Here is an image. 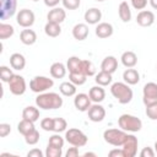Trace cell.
<instances>
[{
  "label": "cell",
  "instance_id": "6da1fadb",
  "mask_svg": "<svg viewBox=\"0 0 157 157\" xmlns=\"http://www.w3.org/2000/svg\"><path fill=\"white\" fill-rule=\"evenodd\" d=\"M36 104L42 109H59L63 105V98L55 92H43L36 98Z\"/></svg>",
  "mask_w": 157,
  "mask_h": 157
},
{
  "label": "cell",
  "instance_id": "7a4b0ae2",
  "mask_svg": "<svg viewBox=\"0 0 157 157\" xmlns=\"http://www.w3.org/2000/svg\"><path fill=\"white\" fill-rule=\"evenodd\" d=\"M110 93L120 104H128L132 99V90L126 82H114L110 86Z\"/></svg>",
  "mask_w": 157,
  "mask_h": 157
},
{
  "label": "cell",
  "instance_id": "3957f363",
  "mask_svg": "<svg viewBox=\"0 0 157 157\" xmlns=\"http://www.w3.org/2000/svg\"><path fill=\"white\" fill-rule=\"evenodd\" d=\"M118 125L120 129L124 131H130V132H136L140 131L142 128V121L131 114H121L118 119Z\"/></svg>",
  "mask_w": 157,
  "mask_h": 157
},
{
  "label": "cell",
  "instance_id": "277c9868",
  "mask_svg": "<svg viewBox=\"0 0 157 157\" xmlns=\"http://www.w3.org/2000/svg\"><path fill=\"white\" fill-rule=\"evenodd\" d=\"M128 137L126 131H124L123 129H108L103 132V139L107 144L113 145V146H123V144L125 142Z\"/></svg>",
  "mask_w": 157,
  "mask_h": 157
},
{
  "label": "cell",
  "instance_id": "5b68a950",
  "mask_svg": "<svg viewBox=\"0 0 157 157\" xmlns=\"http://www.w3.org/2000/svg\"><path fill=\"white\" fill-rule=\"evenodd\" d=\"M65 140L72 145V146H76V147H82L87 144L88 141V137L86 136V134H83L80 129H76V128H71L69 129L66 132H65Z\"/></svg>",
  "mask_w": 157,
  "mask_h": 157
},
{
  "label": "cell",
  "instance_id": "8992f818",
  "mask_svg": "<svg viewBox=\"0 0 157 157\" xmlns=\"http://www.w3.org/2000/svg\"><path fill=\"white\" fill-rule=\"evenodd\" d=\"M53 85L54 81L47 76H34L29 82V88L36 93H43L47 90L52 88Z\"/></svg>",
  "mask_w": 157,
  "mask_h": 157
},
{
  "label": "cell",
  "instance_id": "52a82bcc",
  "mask_svg": "<svg viewBox=\"0 0 157 157\" xmlns=\"http://www.w3.org/2000/svg\"><path fill=\"white\" fill-rule=\"evenodd\" d=\"M142 102L145 105H150L157 102V83L147 82L142 90Z\"/></svg>",
  "mask_w": 157,
  "mask_h": 157
},
{
  "label": "cell",
  "instance_id": "ba28073f",
  "mask_svg": "<svg viewBox=\"0 0 157 157\" xmlns=\"http://www.w3.org/2000/svg\"><path fill=\"white\" fill-rule=\"evenodd\" d=\"M34 20H36V16H34V12L29 9H22L17 12V16H16V22L18 26L23 27V28H29L33 23H34Z\"/></svg>",
  "mask_w": 157,
  "mask_h": 157
},
{
  "label": "cell",
  "instance_id": "9c48e42d",
  "mask_svg": "<svg viewBox=\"0 0 157 157\" xmlns=\"http://www.w3.org/2000/svg\"><path fill=\"white\" fill-rule=\"evenodd\" d=\"M7 83H9L10 92L15 96H21L26 91V81L21 75H13Z\"/></svg>",
  "mask_w": 157,
  "mask_h": 157
},
{
  "label": "cell",
  "instance_id": "30bf717a",
  "mask_svg": "<svg viewBox=\"0 0 157 157\" xmlns=\"http://www.w3.org/2000/svg\"><path fill=\"white\" fill-rule=\"evenodd\" d=\"M17 0H0V17L1 20H7L16 13Z\"/></svg>",
  "mask_w": 157,
  "mask_h": 157
},
{
  "label": "cell",
  "instance_id": "8fae6325",
  "mask_svg": "<svg viewBox=\"0 0 157 157\" xmlns=\"http://www.w3.org/2000/svg\"><path fill=\"white\" fill-rule=\"evenodd\" d=\"M137 146H139V141H137V137L134 136V135H129L128 134V137L125 140V142L123 144V151H124V155L125 157H135L136 153H137Z\"/></svg>",
  "mask_w": 157,
  "mask_h": 157
},
{
  "label": "cell",
  "instance_id": "7c38bea8",
  "mask_svg": "<svg viewBox=\"0 0 157 157\" xmlns=\"http://www.w3.org/2000/svg\"><path fill=\"white\" fill-rule=\"evenodd\" d=\"M87 113H88V119L93 123H99L105 118V109L99 103H94L93 105H91Z\"/></svg>",
  "mask_w": 157,
  "mask_h": 157
},
{
  "label": "cell",
  "instance_id": "4fadbf2b",
  "mask_svg": "<svg viewBox=\"0 0 157 157\" xmlns=\"http://www.w3.org/2000/svg\"><path fill=\"white\" fill-rule=\"evenodd\" d=\"M91 98L86 93H78L74 98V105L80 112H87L91 107Z\"/></svg>",
  "mask_w": 157,
  "mask_h": 157
},
{
  "label": "cell",
  "instance_id": "5bb4252c",
  "mask_svg": "<svg viewBox=\"0 0 157 157\" xmlns=\"http://www.w3.org/2000/svg\"><path fill=\"white\" fill-rule=\"evenodd\" d=\"M136 22L141 27H150L155 22V13L148 10H141L136 16Z\"/></svg>",
  "mask_w": 157,
  "mask_h": 157
},
{
  "label": "cell",
  "instance_id": "9a60e30c",
  "mask_svg": "<svg viewBox=\"0 0 157 157\" xmlns=\"http://www.w3.org/2000/svg\"><path fill=\"white\" fill-rule=\"evenodd\" d=\"M65 17H66V12L61 7H53L47 15L48 22H54V23H59V25L65 20Z\"/></svg>",
  "mask_w": 157,
  "mask_h": 157
},
{
  "label": "cell",
  "instance_id": "2e32d148",
  "mask_svg": "<svg viewBox=\"0 0 157 157\" xmlns=\"http://www.w3.org/2000/svg\"><path fill=\"white\" fill-rule=\"evenodd\" d=\"M85 21L88 25H97L102 18V12L97 7H91L85 12Z\"/></svg>",
  "mask_w": 157,
  "mask_h": 157
},
{
  "label": "cell",
  "instance_id": "e0dca14e",
  "mask_svg": "<svg viewBox=\"0 0 157 157\" xmlns=\"http://www.w3.org/2000/svg\"><path fill=\"white\" fill-rule=\"evenodd\" d=\"M88 96H90V98H91L92 102H94V103H101V102H103L104 98H105V91H104L103 86L97 85V86H93V87L90 88Z\"/></svg>",
  "mask_w": 157,
  "mask_h": 157
},
{
  "label": "cell",
  "instance_id": "ac0fdd59",
  "mask_svg": "<svg viewBox=\"0 0 157 157\" xmlns=\"http://www.w3.org/2000/svg\"><path fill=\"white\" fill-rule=\"evenodd\" d=\"M113 31L114 29H113V26L110 23H108V22H101L96 27V36L98 38L104 39V38L110 37L113 34Z\"/></svg>",
  "mask_w": 157,
  "mask_h": 157
},
{
  "label": "cell",
  "instance_id": "d6986e66",
  "mask_svg": "<svg viewBox=\"0 0 157 157\" xmlns=\"http://www.w3.org/2000/svg\"><path fill=\"white\" fill-rule=\"evenodd\" d=\"M88 33H90V29L86 23H77L72 28V36L76 40H85Z\"/></svg>",
  "mask_w": 157,
  "mask_h": 157
},
{
  "label": "cell",
  "instance_id": "ffe728a7",
  "mask_svg": "<svg viewBox=\"0 0 157 157\" xmlns=\"http://www.w3.org/2000/svg\"><path fill=\"white\" fill-rule=\"evenodd\" d=\"M101 69H102L103 71L109 72V74L115 72L117 69H118V60H117V58L113 56V55L105 56V58L103 59L102 64H101Z\"/></svg>",
  "mask_w": 157,
  "mask_h": 157
},
{
  "label": "cell",
  "instance_id": "44dd1931",
  "mask_svg": "<svg viewBox=\"0 0 157 157\" xmlns=\"http://www.w3.org/2000/svg\"><path fill=\"white\" fill-rule=\"evenodd\" d=\"M20 40L25 44V45H32L37 42V33L33 29H22L20 33Z\"/></svg>",
  "mask_w": 157,
  "mask_h": 157
},
{
  "label": "cell",
  "instance_id": "7402d4cb",
  "mask_svg": "<svg viewBox=\"0 0 157 157\" xmlns=\"http://www.w3.org/2000/svg\"><path fill=\"white\" fill-rule=\"evenodd\" d=\"M123 80L128 85H136L140 81V74L137 72V70H135L132 67H128L123 72Z\"/></svg>",
  "mask_w": 157,
  "mask_h": 157
},
{
  "label": "cell",
  "instance_id": "603a6c76",
  "mask_svg": "<svg viewBox=\"0 0 157 157\" xmlns=\"http://www.w3.org/2000/svg\"><path fill=\"white\" fill-rule=\"evenodd\" d=\"M10 66L13 69V70H23L25 66H26V59L22 54L20 53H13L11 56H10Z\"/></svg>",
  "mask_w": 157,
  "mask_h": 157
},
{
  "label": "cell",
  "instance_id": "cb8c5ba5",
  "mask_svg": "<svg viewBox=\"0 0 157 157\" xmlns=\"http://www.w3.org/2000/svg\"><path fill=\"white\" fill-rule=\"evenodd\" d=\"M120 60H121V64L125 67H134L137 64V55L134 52L128 50V52H124L121 54Z\"/></svg>",
  "mask_w": 157,
  "mask_h": 157
},
{
  "label": "cell",
  "instance_id": "d4e9b609",
  "mask_svg": "<svg viewBox=\"0 0 157 157\" xmlns=\"http://www.w3.org/2000/svg\"><path fill=\"white\" fill-rule=\"evenodd\" d=\"M118 15L120 17V20L123 22H129L131 20V10H130V6L126 1H121L119 4V7H118Z\"/></svg>",
  "mask_w": 157,
  "mask_h": 157
},
{
  "label": "cell",
  "instance_id": "484cf974",
  "mask_svg": "<svg viewBox=\"0 0 157 157\" xmlns=\"http://www.w3.org/2000/svg\"><path fill=\"white\" fill-rule=\"evenodd\" d=\"M22 119L29 120V121H37L39 119V110L38 108L33 105H28L22 110Z\"/></svg>",
  "mask_w": 157,
  "mask_h": 157
},
{
  "label": "cell",
  "instance_id": "4316f807",
  "mask_svg": "<svg viewBox=\"0 0 157 157\" xmlns=\"http://www.w3.org/2000/svg\"><path fill=\"white\" fill-rule=\"evenodd\" d=\"M66 66L63 63H54L50 66V75L54 78H63L66 75Z\"/></svg>",
  "mask_w": 157,
  "mask_h": 157
},
{
  "label": "cell",
  "instance_id": "83f0119b",
  "mask_svg": "<svg viewBox=\"0 0 157 157\" xmlns=\"http://www.w3.org/2000/svg\"><path fill=\"white\" fill-rule=\"evenodd\" d=\"M59 91L65 97H72L76 94V85H74L71 81H64L60 83Z\"/></svg>",
  "mask_w": 157,
  "mask_h": 157
},
{
  "label": "cell",
  "instance_id": "f1b7e54d",
  "mask_svg": "<svg viewBox=\"0 0 157 157\" xmlns=\"http://www.w3.org/2000/svg\"><path fill=\"white\" fill-rule=\"evenodd\" d=\"M44 32L48 37L55 38L61 33V27L59 23H54V22H47L45 27H44Z\"/></svg>",
  "mask_w": 157,
  "mask_h": 157
},
{
  "label": "cell",
  "instance_id": "f546056e",
  "mask_svg": "<svg viewBox=\"0 0 157 157\" xmlns=\"http://www.w3.org/2000/svg\"><path fill=\"white\" fill-rule=\"evenodd\" d=\"M112 80H113L112 74H109V72H107V71H103V70H101V71L96 75V78H94L96 83L99 85V86H108V85L112 83Z\"/></svg>",
  "mask_w": 157,
  "mask_h": 157
},
{
  "label": "cell",
  "instance_id": "4dcf8cb0",
  "mask_svg": "<svg viewBox=\"0 0 157 157\" xmlns=\"http://www.w3.org/2000/svg\"><path fill=\"white\" fill-rule=\"evenodd\" d=\"M34 123L33 121H29V120H26V119H22L18 124H17V131L20 134H22L23 136H26L27 134H29L32 130H34Z\"/></svg>",
  "mask_w": 157,
  "mask_h": 157
},
{
  "label": "cell",
  "instance_id": "1f68e13d",
  "mask_svg": "<svg viewBox=\"0 0 157 157\" xmlns=\"http://www.w3.org/2000/svg\"><path fill=\"white\" fill-rule=\"evenodd\" d=\"M81 59L78 56H70L66 63L69 72H81Z\"/></svg>",
  "mask_w": 157,
  "mask_h": 157
},
{
  "label": "cell",
  "instance_id": "d6a6232c",
  "mask_svg": "<svg viewBox=\"0 0 157 157\" xmlns=\"http://www.w3.org/2000/svg\"><path fill=\"white\" fill-rule=\"evenodd\" d=\"M13 33H15V28L11 25L4 23V22L0 23V39H2V40L7 39V38L12 37Z\"/></svg>",
  "mask_w": 157,
  "mask_h": 157
},
{
  "label": "cell",
  "instance_id": "836d02e7",
  "mask_svg": "<svg viewBox=\"0 0 157 157\" xmlns=\"http://www.w3.org/2000/svg\"><path fill=\"white\" fill-rule=\"evenodd\" d=\"M81 72L85 74L87 77L96 75V67L92 61L90 60H82L81 61Z\"/></svg>",
  "mask_w": 157,
  "mask_h": 157
},
{
  "label": "cell",
  "instance_id": "e575fe53",
  "mask_svg": "<svg viewBox=\"0 0 157 157\" xmlns=\"http://www.w3.org/2000/svg\"><path fill=\"white\" fill-rule=\"evenodd\" d=\"M87 76L82 72H69V81H71L76 86H81L86 82Z\"/></svg>",
  "mask_w": 157,
  "mask_h": 157
},
{
  "label": "cell",
  "instance_id": "d590c367",
  "mask_svg": "<svg viewBox=\"0 0 157 157\" xmlns=\"http://www.w3.org/2000/svg\"><path fill=\"white\" fill-rule=\"evenodd\" d=\"M13 75L15 74L12 72V67L10 69L9 66H5V65L0 66V78L2 82H9Z\"/></svg>",
  "mask_w": 157,
  "mask_h": 157
},
{
  "label": "cell",
  "instance_id": "8d00e7d4",
  "mask_svg": "<svg viewBox=\"0 0 157 157\" xmlns=\"http://www.w3.org/2000/svg\"><path fill=\"white\" fill-rule=\"evenodd\" d=\"M67 128V123L64 118H54V130L55 132H61V131H65Z\"/></svg>",
  "mask_w": 157,
  "mask_h": 157
},
{
  "label": "cell",
  "instance_id": "74e56055",
  "mask_svg": "<svg viewBox=\"0 0 157 157\" xmlns=\"http://www.w3.org/2000/svg\"><path fill=\"white\" fill-rule=\"evenodd\" d=\"M25 141H26V144H28V145H36V144L39 141V132H38V130L34 129V130H32L29 134H27V135L25 136Z\"/></svg>",
  "mask_w": 157,
  "mask_h": 157
},
{
  "label": "cell",
  "instance_id": "f35d334b",
  "mask_svg": "<svg viewBox=\"0 0 157 157\" xmlns=\"http://www.w3.org/2000/svg\"><path fill=\"white\" fill-rule=\"evenodd\" d=\"M61 155H63V148L61 147H55V146H52V145L47 146V150H45V156L47 157H60Z\"/></svg>",
  "mask_w": 157,
  "mask_h": 157
},
{
  "label": "cell",
  "instance_id": "ab89813d",
  "mask_svg": "<svg viewBox=\"0 0 157 157\" xmlns=\"http://www.w3.org/2000/svg\"><path fill=\"white\" fill-rule=\"evenodd\" d=\"M48 145H52V146L61 147V148H63V146H64V139L59 135V132H56V134H54V135H52V136L49 137Z\"/></svg>",
  "mask_w": 157,
  "mask_h": 157
},
{
  "label": "cell",
  "instance_id": "60d3db41",
  "mask_svg": "<svg viewBox=\"0 0 157 157\" xmlns=\"http://www.w3.org/2000/svg\"><path fill=\"white\" fill-rule=\"evenodd\" d=\"M146 115L151 120H157V102L150 105H146Z\"/></svg>",
  "mask_w": 157,
  "mask_h": 157
},
{
  "label": "cell",
  "instance_id": "b9f144b4",
  "mask_svg": "<svg viewBox=\"0 0 157 157\" xmlns=\"http://www.w3.org/2000/svg\"><path fill=\"white\" fill-rule=\"evenodd\" d=\"M40 128L45 131H53L54 130V118H44L40 121Z\"/></svg>",
  "mask_w": 157,
  "mask_h": 157
},
{
  "label": "cell",
  "instance_id": "7bdbcfd3",
  "mask_svg": "<svg viewBox=\"0 0 157 157\" xmlns=\"http://www.w3.org/2000/svg\"><path fill=\"white\" fill-rule=\"evenodd\" d=\"M63 2V6L67 10H76L78 9L80 4H81V0H61Z\"/></svg>",
  "mask_w": 157,
  "mask_h": 157
},
{
  "label": "cell",
  "instance_id": "ee69618b",
  "mask_svg": "<svg viewBox=\"0 0 157 157\" xmlns=\"http://www.w3.org/2000/svg\"><path fill=\"white\" fill-rule=\"evenodd\" d=\"M10 132H11V125L7 123H1L0 124V136L6 137Z\"/></svg>",
  "mask_w": 157,
  "mask_h": 157
},
{
  "label": "cell",
  "instance_id": "f6af8a7d",
  "mask_svg": "<svg viewBox=\"0 0 157 157\" xmlns=\"http://www.w3.org/2000/svg\"><path fill=\"white\" fill-rule=\"evenodd\" d=\"M130 1H131L132 7L136 10H144L147 5V0H130Z\"/></svg>",
  "mask_w": 157,
  "mask_h": 157
},
{
  "label": "cell",
  "instance_id": "bcb514c9",
  "mask_svg": "<svg viewBox=\"0 0 157 157\" xmlns=\"http://www.w3.org/2000/svg\"><path fill=\"white\" fill-rule=\"evenodd\" d=\"M156 155L155 150H152V147H144L140 152V156L141 157H153Z\"/></svg>",
  "mask_w": 157,
  "mask_h": 157
},
{
  "label": "cell",
  "instance_id": "7dc6e473",
  "mask_svg": "<svg viewBox=\"0 0 157 157\" xmlns=\"http://www.w3.org/2000/svg\"><path fill=\"white\" fill-rule=\"evenodd\" d=\"M108 155H109V157H125L123 148H120V150H118V148H114V150L109 151V153H108Z\"/></svg>",
  "mask_w": 157,
  "mask_h": 157
},
{
  "label": "cell",
  "instance_id": "c3c4849f",
  "mask_svg": "<svg viewBox=\"0 0 157 157\" xmlns=\"http://www.w3.org/2000/svg\"><path fill=\"white\" fill-rule=\"evenodd\" d=\"M65 156H66V157H77V156H78V148H77L76 146L70 147V148L66 151Z\"/></svg>",
  "mask_w": 157,
  "mask_h": 157
},
{
  "label": "cell",
  "instance_id": "681fc988",
  "mask_svg": "<svg viewBox=\"0 0 157 157\" xmlns=\"http://www.w3.org/2000/svg\"><path fill=\"white\" fill-rule=\"evenodd\" d=\"M27 156L28 157H43V152L39 148H33V150L28 151Z\"/></svg>",
  "mask_w": 157,
  "mask_h": 157
},
{
  "label": "cell",
  "instance_id": "f907efd6",
  "mask_svg": "<svg viewBox=\"0 0 157 157\" xmlns=\"http://www.w3.org/2000/svg\"><path fill=\"white\" fill-rule=\"evenodd\" d=\"M44 1V4L48 6V7H55L61 0H43Z\"/></svg>",
  "mask_w": 157,
  "mask_h": 157
},
{
  "label": "cell",
  "instance_id": "816d5d0a",
  "mask_svg": "<svg viewBox=\"0 0 157 157\" xmlns=\"http://www.w3.org/2000/svg\"><path fill=\"white\" fill-rule=\"evenodd\" d=\"M150 5H151L155 10H157V0H150Z\"/></svg>",
  "mask_w": 157,
  "mask_h": 157
},
{
  "label": "cell",
  "instance_id": "f5cc1de1",
  "mask_svg": "<svg viewBox=\"0 0 157 157\" xmlns=\"http://www.w3.org/2000/svg\"><path fill=\"white\" fill-rule=\"evenodd\" d=\"M83 156H85V157H87V156H93V157H94L96 153H93V152H86V153H83Z\"/></svg>",
  "mask_w": 157,
  "mask_h": 157
},
{
  "label": "cell",
  "instance_id": "db71d44e",
  "mask_svg": "<svg viewBox=\"0 0 157 157\" xmlns=\"http://www.w3.org/2000/svg\"><path fill=\"white\" fill-rule=\"evenodd\" d=\"M155 152L157 153V140H156V142H155Z\"/></svg>",
  "mask_w": 157,
  "mask_h": 157
},
{
  "label": "cell",
  "instance_id": "11a10c76",
  "mask_svg": "<svg viewBox=\"0 0 157 157\" xmlns=\"http://www.w3.org/2000/svg\"><path fill=\"white\" fill-rule=\"evenodd\" d=\"M96 1H104V0H96Z\"/></svg>",
  "mask_w": 157,
  "mask_h": 157
},
{
  "label": "cell",
  "instance_id": "9f6ffc18",
  "mask_svg": "<svg viewBox=\"0 0 157 157\" xmlns=\"http://www.w3.org/2000/svg\"><path fill=\"white\" fill-rule=\"evenodd\" d=\"M32 1H38V0H32Z\"/></svg>",
  "mask_w": 157,
  "mask_h": 157
}]
</instances>
